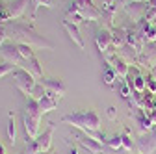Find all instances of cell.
<instances>
[{"mask_svg": "<svg viewBox=\"0 0 156 154\" xmlns=\"http://www.w3.org/2000/svg\"><path fill=\"white\" fill-rule=\"evenodd\" d=\"M125 11L128 15H132V19H140L147 13V6L145 2H134V0H128L125 4Z\"/></svg>", "mask_w": 156, "mask_h": 154, "instance_id": "cell-15", "label": "cell"}, {"mask_svg": "<svg viewBox=\"0 0 156 154\" xmlns=\"http://www.w3.org/2000/svg\"><path fill=\"white\" fill-rule=\"evenodd\" d=\"M39 84H41L47 91H50V93H54V95H58V97H63L65 95V91H67V87H65V84H63V80H60V78H47V76H43L41 80H39Z\"/></svg>", "mask_w": 156, "mask_h": 154, "instance_id": "cell-10", "label": "cell"}, {"mask_svg": "<svg viewBox=\"0 0 156 154\" xmlns=\"http://www.w3.org/2000/svg\"><path fill=\"white\" fill-rule=\"evenodd\" d=\"M147 89H149V93H151V95H154V93H156V80L152 78V76H151V78H147Z\"/></svg>", "mask_w": 156, "mask_h": 154, "instance_id": "cell-24", "label": "cell"}, {"mask_svg": "<svg viewBox=\"0 0 156 154\" xmlns=\"http://www.w3.org/2000/svg\"><path fill=\"white\" fill-rule=\"evenodd\" d=\"M138 150L141 154H151L152 150H156V123L154 126L149 130L147 136H141L138 139Z\"/></svg>", "mask_w": 156, "mask_h": 154, "instance_id": "cell-9", "label": "cell"}, {"mask_svg": "<svg viewBox=\"0 0 156 154\" xmlns=\"http://www.w3.org/2000/svg\"><path fill=\"white\" fill-rule=\"evenodd\" d=\"M151 76H152V78L156 80V63H154V65L151 67Z\"/></svg>", "mask_w": 156, "mask_h": 154, "instance_id": "cell-26", "label": "cell"}, {"mask_svg": "<svg viewBox=\"0 0 156 154\" xmlns=\"http://www.w3.org/2000/svg\"><path fill=\"white\" fill-rule=\"evenodd\" d=\"M8 41V32H6V23H0V45Z\"/></svg>", "mask_w": 156, "mask_h": 154, "instance_id": "cell-23", "label": "cell"}, {"mask_svg": "<svg viewBox=\"0 0 156 154\" xmlns=\"http://www.w3.org/2000/svg\"><path fill=\"white\" fill-rule=\"evenodd\" d=\"M102 80H104L106 86H113L115 80H117V74L113 72V69H112L108 63H106V67H104V71H102Z\"/></svg>", "mask_w": 156, "mask_h": 154, "instance_id": "cell-18", "label": "cell"}, {"mask_svg": "<svg viewBox=\"0 0 156 154\" xmlns=\"http://www.w3.org/2000/svg\"><path fill=\"white\" fill-rule=\"evenodd\" d=\"M106 115H108V119H110V121H115V119H117V113H115V108H113V106H110V108L106 110Z\"/></svg>", "mask_w": 156, "mask_h": 154, "instance_id": "cell-25", "label": "cell"}, {"mask_svg": "<svg viewBox=\"0 0 156 154\" xmlns=\"http://www.w3.org/2000/svg\"><path fill=\"white\" fill-rule=\"evenodd\" d=\"M76 139H78V145L84 147L87 152H91V154H104V143L97 141L93 138H87L86 134L84 136H76Z\"/></svg>", "mask_w": 156, "mask_h": 154, "instance_id": "cell-11", "label": "cell"}, {"mask_svg": "<svg viewBox=\"0 0 156 154\" xmlns=\"http://www.w3.org/2000/svg\"><path fill=\"white\" fill-rule=\"evenodd\" d=\"M15 139H17V128H15V115L13 111L8 113V143L9 147L15 145Z\"/></svg>", "mask_w": 156, "mask_h": 154, "instance_id": "cell-17", "label": "cell"}, {"mask_svg": "<svg viewBox=\"0 0 156 154\" xmlns=\"http://www.w3.org/2000/svg\"><path fill=\"white\" fill-rule=\"evenodd\" d=\"M13 86L21 91L26 99H30L34 95L35 86H37V78L24 69H15L13 71Z\"/></svg>", "mask_w": 156, "mask_h": 154, "instance_id": "cell-5", "label": "cell"}, {"mask_svg": "<svg viewBox=\"0 0 156 154\" xmlns=\"http://www.w3.org/2000/svg\"><path fill=\"white\" fill-rule=\"evenodd\" d=\"M30 4H32V0H13V2H8L2 13H0V23H9V21L21 19Z\"/></svg>", "mask_w": 156, "mask_h": 154, "instance_id": "cell-6", "label": "cell"}, {"mask_svg": "<svg viewBox=\"0 0 156 154\" xmlns=\"http://www.w3.org/2000/svg\"><path fill=\"white\" fill-rule=\"evenodd\" d=\"M134 2H145V0H134Z\"/></svg>", "mask_w": 156, "mask_h": 154, "instance_id": "cell-29", "label": "cell"}, {"mask_svg": "<svg viewBox=\"0 0 156 154\" xmlns=\"http://www.w3.org/2000/svg\"><path fill=\"white\" fill-rule=\"evenodd\" d=\"M54 128H56V123L50 121L48 126L43 130V134H39V136L32 141L26 143V154H41V152H48L50 150V139H52V134H54Z\"/></svg>", "mask_w": 156, "mask_h": 154, "instance_id": "cell-4", "label": "cell"}, {"mask_svg": "<svg viewBox=\"0 0 156 154\" xmlns=\"http://www.w3.org/2000/svg\"><path fill=\"white\" fill-rule=\"evenodd\" d=\"M69 8L74 9L84 21H97L102 17V11L93 4V0H73Z\"/></svg>", "mask_w": 156, "mask_h": 154, "instance_id": "cell-7", "label": "cell"}, {"mask_svg": "<svg viewBox=\"0 0 156 154\" xmlns=\"http://www.w3.org/2000/svg\"><path fill=\"white\" fill-rule=\"evenodd\" d=\"M112 45L115 48H119V50L128 45V41H126V30L125 28H115L112 32Z\"/></svg>", "mask_w": 156, "mask_h": 154, "instance_id": "cell-16", "label": "cell"}, {"mask_svg": "<svg viewBox=\"0 0 156 154\" xmlns=\"http://www.w3.org/2000/svg\"><path fill=\"white\" fill-rule=\"evenodd\" d=\"M121 136H123V149L125 150H134L136 149V145L132 143V139H130V136H128V130H125V134H121Z\"/></svg>", "mask_w": 156, "mask_h": 154, "instance_id": "cell-20", "label": "cell"}, {"mask_svg": "<svg viewBox=\"0 0 156 154\" xmlns=\"http://www.w3.org/2000/svg\"><path fill=\"white\" fill-rule=\"evenodd\" d=\"M9 72H13V65H11V63H8V61L0 63V78H2V76H6V74H9Z\"/></svg>", "mask_w": 156, "mask_h": 154, "instance_id": "cell-22", "label": "cell"}, {"mask_svg": "<svg viewBox=\"0 0 156 154\" xmlns=\"http://www.w3.org/2000/svg\"><path fill=\"white\" fill-rule=\"evenodd\" d=\"M95 43H97V47H99V50L102 52V56L110 50V47H112V32L110 30H106V28H99L95 32Z\"/></svg>", "mask_w": 156, "mask_h": 154, "instance_id": "cell-12", "label": "cell"}, {"mask_svg": "<svg viewBox=\"0 0 156 154\" xmlns=\"http://www.w3.org/2000/svg\"><path fill=\"white\" fill-rule=\"evenodd\" d=\"M0 154H6V149H4V145H0Z\"/></svg>", "mask_w": 156, "mask_h": 154, "instance_id": "cell-28", "label": "cell"}, {"mask_svg": "<svg viewBox=\"0 0 156 154\" xmlns=\"http://www.w3.org/2000/svg\"><path fill=\"white\" fill-rule=\"evenodd\" d=\"M32 19H35V13H37V9L41 8V6H45V8H52L54 6V0H32Z\"/></svg>", "mask_w": 156, "mask_h": 154, "instance_id": "cell-19", "label": "cell"}, {"mask_svg": "<svg viewBox=\"0 0 156 154\" xmlns=\"http://www.w3.org/2000/svg\"><path fill=\"white\" fill-rule=\"evenodd\" d=\"M63 123L78 128L82 134H86L87 138H93L97 141L104 143L106 136L99 132L101 128V115L97 113L95 110H78V111H73V113H67L62 117Z\"/></svg>", "mask_w": 156, "mask_h": 154, "instance_id": "cell-2", "label": "cell"}, {"mask_svg": "<svg viewBox=\"0 0 156 154\" xmlns=\"http://www.w3.org/2000/svg\"><path fill=\"white\" fill-rule=\"evenodd\" d=\"M63 30L67 32L69 39L80 50H84V39H82V35H80V30H78V24H73L71 21H63Z\"/></svg>", "mask_w": 156, "mask_h": 154, "instance_id": "cell-13", "label": "cell"}, {"mask_svg": "<svg viewBox=\"0 0 156 154\" xmlns=\"http://www.w3.org/2000/svg\"><path fill=\"white\" fill-rule=\"evenodd\" d=\"M6 32H8V41H13L17 45H28L39 50H54V43L48 41L47 37L39 35L32 23H23L19 19L9 21L6 23Z\"/></svg>", "mask_w": 156, "mask_h": 154, "instance_id": "cell-1", "label": "cell"}, {"mask_svg": "<svg viewBox=\"0 0 156 154\" xmlns=\"http://www.w3.org/2000/svg\"><path fill=\"white\" fill-rule=\"evenodd\" d=\"M69 154H78V149H76V147H71V149H69Z\"/></svg>", "mask_w": 156, "mask_h": 154, "instance_id": "cell-27", "label": "cell"}, {"mask_svg": "<svg viewBox=\"0 0 156 154\" xmlns=\"http://www.w3.org/2000/svg\"><path fill=\"white\" fill-rule=\"evenodd\" d=\"M104 60H106V63L113 69V72L119 76V78H126V74H128V65H126V61H123L121 58H117L115 54H110V52H106L104 54Z\"/></svg>", "mask_w": 156, "mask_h": 154, "instance_id": "cell-8", "label": "cell"}, {"mask_svg": "<svg viewBox=\"0 0 156 154\" xmlns=\"http://www.w3.org/2000/svg\"><path fill=\"white\" fill-rule=\"evenodd\" d=\"M45 93H47V89H45V87H43L41 84H37V86H35V89H34V95H32L30 99H35V100H41Z\"/></svg>", "mask_w": 156, "mask_h": 154, "instance_id": "cell-21", "label": "cell"}, {"mask_svg": "<svg viewBox=\"0 0 156 154\" xmlns=\"http://www.w3.org/2000/svg\"><path fill=\"white\" fill-rule=\"evenodd\" d=\"M37 102H39V108H41V111H43V115H45V113H48V111H52V110L58 108L60 97H58V95H54V93H50V91H47V93L43 95V99L37 100Z\"/></svg>", "mask_w": 156, "mask_h": 154, "instance_id": "cell-14", "label": "cell"}, {"mask_svg": "<svg viewBox=\"0 0 156 154\" xmlns=\"http://www.w3.org/2000/svg\"><path fill=\"white\" fill-rule=\"evenodd\" d=\"M43 119V111L39 108V102L35 99H28L24 113H23V124H24V132L26 138L35 139L39 136V124H41Z\"/></svg>", "mask_w": 156, "mask_h": 154, "instance_id": "cell-3", "label": "cell"}]
</instances>
